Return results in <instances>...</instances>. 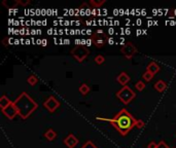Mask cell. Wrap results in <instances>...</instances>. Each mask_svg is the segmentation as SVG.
<instances>
[{
    "instance_id": "1",
    "label": "cell",
    "mask_w": 176,
    "mask_h": 148,
    "mask_svg": "<svg viewBox=\"0 0 176 148\" xmlns=\"http://www.w3.org/2000/svg\"><path fill=\"white\" fill-rule=\"evenodd\" d=\"M97 120L110 123L115 129L119 131L120 134L122 136H126L128 134L130 131L136 126V121H137V120H135L133 115H132L131 113H129L126 109H122L112 118L97 117Z\"/></svg>"
},
{
    "instance_id": "2",
    "label": "cell",
    "mask_w": 176,
    "mask_h": 148,
    "mask_svg": "<svg viewBox=\"0 0 176 148\" xmlns=\"http://www.w3.org/2000/svg\"><path fill=\"white\" fill-rule=\"evenodd\" d=\"M17 110H18L19 115L23 120H26L31 115V113L34 112L37 109V103L29 96L27 93H22L16 101L13 102Z\"/></svg>"
},
{
    "instance_id": "3",
    "label": "cell",
    "mask_w": 176,
    "mask_h": 148,
    "mask_svg": "<svg viewBox=\"0 0 176 148\" xmlns=\"http://www.w3.org/2000/svg\"><path fill=\"white\" fill-rule=\"evenodd\" d=\"M117 98L121 100V102H123L124 104H129L132 100L135 98V93L134 91H132L131 88H129L128 85L123 86V89H121L117 92Z\"/></svg>"
},
{
    "instance_id": "4",
    "label": "cell",
    "mask_w": 176,
    "mask_h": 148,
    "mask_svg": "<svg viewBox=\"0 0 176 148\" xmlns=\"http://www.w3.org/2000/svg\"><path fill=\"white\" fill-rule=\"evenodd\" d=\"M92 42L98 47H102L105 45V43L107 42V35L103 32L102 30H98L96 33L93 34L92 36Z\"/></svg>"
},
{
    "instance_id": "5",
    "label": "cell",
    "mask_w": 176,
    "mask_h": 148,
    "mask_svg": "<svg viewBox=\"0 0 176 148\" xmlns=\"http://www.w3.org/2000/svg\"><path fill=\"white\" fill-rule=\"evenodd\" d=\"M71 54L78 62H82V61L88 57L89 51L82 45H76L75 47L71 51Z\"/></svg>"
},
{
    "instance_id": "6",
    "label": "cell",
    "mask_w": 176,
    "mask_h": 148,
    "mask_svg": "<svg viewBox=\"0 0 176 148\" xmlns=\"http://www.w3.org/2000/svg\"><path fill=\"white\" fill-rule=\"evenodd\" d=\"M43 106H44L50 112H55L58 108H59L60 102L54 97V96H51V97H48L47 100H45V102L43 103Z\"/></svg>"
},
{
    "instance_id": "7",
    "label": "cell",
    "mask_w": 176,
    "mask_h": 148,
    "mask_svg": "<svg viewBox=\"0 0 176 148\" xmlns=\"http://www.w3.org/2000/svg\"><path fill=\"white\" fill-rule=\"evenodd\" d=\"M121 51H122V54L127 58V59H131V58L136 54V47H135L132 43L128 42L123 46L122 49H121Z\"/></svg>"
},
{
    "instance_id": "8",
    "label": "cell",
    "mask_w": 176,
    "mask_h": 148,
    "mask_svg": "<svg viewBox=\"0 0 176 148\" xmlns=\"http://www.w3.org/2000/svg\"><path fill=\"white\" fill-rule=\"evenodd\" d=\"M2 112H3V114L8 118V120H13V118L16 117L17 115H19L18 110H17V108H16V106H14L13 102L11 103L8 107H6L5 109L2 110Z\"/></svg>"
},
{
    "instance_id": "9",
    "label": "cell",
    "mask_w": 176,
    "mask_h": 148,
    "mask_svg": "<svg viewBox=\"0 0 176 148\" xmlns=\"http://www.w3.org/2000/svg\"><path fill=\"white\" fill-rule=\"evenodd\" d=\"M78 143V140H77V138L75 137L74 135H68L67 138L64 139V144L67 146L68 148H74Z\"/></svg>"
},
{
    "instance_id": "10",
    "label": "cell",
    "mask_w": 176,
    "mask_h": 148,
    "mask_svg": "<svg viewBox=\"0 0 176 148\" xmlns=\"http://www.w3.org/2000/svg\"><path fill=\"white\" fill-rule=\"evenodd\" d=\"M117 80L120 85H122L123 86H126V85L130 80V76L126 73V72H122V73H120L119 76L117 77Z\"/></svg>"
},
{
    "instance_id": "11",
    "label": "cell",
    "mask_w": 176,
    "mask_h": 148,
    "mask_svg": "<svg viewBox=\"0 0 176 148\" xmlns=\"http://www.w3.org/2000/svg\"><path fill=\"white\" fill-rule=\"evenodd\" d=\"M146 71L151 72V73L155 75L160 71V66H159L155 62H151V63H149L147 65V67H146Z\"/></svg>"
},
{
    "instance_id": "12",
    "label": "cell",
    "mask_w": 176,
    "mask_h": 148,
    "mask_svg": "<svg viewBox=\"0 0 176 148\" xmlns=\"http://www.w3.org/2000/svg\"><path fill=\"white\" fill-rule=\"evenodd\" d=\"M154 88H155V91H158L159 93H162V92H164V91L166 89L167 85H166L165 81H163V80H158L157 82L155 83Z\"/></svg>"
},
{
    "instance_id": "13",
    "label": "cell",
    "mask_w": 176,
    "mask_h": 148,
    "mask_svg": "<svg viewBox=\"0 0 176 148\" xmlns=\"http://www.w3.org/2000/svg\"><path fill=\"white\" fill-rule=\"evenodd\" d=\"M11 103L13 102H11L6 96H2V97L0 98V108H1V110L5 109L6 107L10 106Z\"/></svg>"
},
{
    "instance_id": "14",
    "label": "cell",
    "mask_w": 176,
    "mask_h": 148,
    "mask_svg": "<svg viewBox=\"0 0 176 148\" xmlns=\"http://www.w3.org/2000/svg\"><path fill=\"white\" fill-rule=\"evenodd\" d=\"M56 136H57V134H56V132H55L54 130H52V129H50V130H48L47 132L44 133V137L48 139V141H53L55 138H56Z\"/></svg>"
},
{
    "instance_id": "15",
    "label": "cell",
    "mask_w": 176,
    "mask_h": 148,
    "mask_svg": "<svg viewBox=\"0 0 176 148\" xmlns=\"http://www.w3.org/2000/svg\"><path fill=\"white\" fill-rule=\"evenodd\" d=\"M79 92L82 95H86L89 92H90V88H89L88 85H86V83H83V85L79 88Z\"/></svg>"
},
{
    "instance_id": "16",
    "label": "cell",
    "mask_w": 176,
    "mask_h": 148,
    "mask_svg": "<svg viewBox=\"0 0 176 148\" xmlns=\"http://www.w3.org/2000/svg\"><path fill=\"white\" fill-rule=\"evenodd\" d=\"M37 81L38 80H37V77L35 76V75H31V76H29L28 79H27V82L30 85H35L37 83Z\"/></svg>"
},
{
    "instance_id": "17",
    "label": "cell",
    "mask_w": 176,
    "mask_h": 148,
    "mask_svg": "<svg viewBox=\"0 0 176 148\" xmlns=\"http://www.w3.org/2000/svg\"><path fill=\"white\" fill-rule=\"evenodd\" d=\"M135 86H136V89H138V91H143L144 89H145V83L143 82V81H137L136 85H135Z\"/></svg>"
},
{
    "instance_id": "18",
    "label": "cell",
    "mask_w": 176,
    "mask_h": 148,
    "mask_svg": "<svg viewBox=\"0 0 176 148\" xmlns=\"http://www.w3.org/2000/svg\"><path fill=\"white\" fill-rule=\"evenodd\" d=\"M152 77H154V74L151 73V72H148V71H146L145 73L143 74L144 80H146V81H151L152 79Z\"/></svg>"
},
{
    "instance_id": "19",
    "label": "cell",
    "mask_w": 176,
    "mask_h": 148,
    "mask_svg": "<svg viewBox=\"0 0 176 148\" xmlns=\"http://www.w3.org/2000/svg\"><path fill=\"white\" fill-rule=\"evenodd\" d=\"M82 148H98V147L93 143V142L88 141V142H86V143L82 145Z\"/></svg>"
},
{
    "instance_id": "20",
    "label": "cell",
    "mask_w": 176,
    "mask_h": 148,
    "mask_svg": "<svg viewBox=\"0 0 176 148\" xmlns=\"http://www.w3.org/2000/svg\"><path fill=\"white\" fill-rule=\"evenodd\" d=\"M105 61V58L103 56H101V55H98V56H96V58H95V62H96L97 64H103Z\"/></svg>"
},
{
    "instance_id": "21",
    "label": "cell",
    "mask_w": 176,
    "mask_h": 148,
    "mask_svg": "<svg viewBox=\"0 0 176 148\" xmlns=\"http://www.w3.org/2000/svg\"><path fill=\"white\" fill-rule=\"evenodd\" d=\"M104 0H101V1H95V0H92V1L90 2V3L92 5H94V6H100V5H102L103 3H104Z\"/></svg>"
},
{
    "instance_id": "22",
    "label": "cell",
    "mask_w": 176,
    "mask_h": 148,
    "mask_svg": "<svg viewBox=\"0 0 176 148\" xmlns=\"http://www.w3.org/2000/svg\"><path fill=\"white\" fill-rule=\"evenodd\" d=\"M135 127H137L138 129H142V127H144V123L142 120H138L137 121H136V126Z\"/></svg>"
},
{
    "instance_id": "23",
    "label": "cell",
    "mask_w": 176,
    "mask_h": 148,
    "mask_svg": "<svg viewBox=\"0 0 176 148\" xmlns=\"http://www.w3.org/2000/svg\"><path fill=\"white\" fill-rule=\"evenodd\" d=\"M157 148H169V146L164 141H161L160 143L158 144V147Z\"/></svg>"
},
{
    "instance_id": "24",
    "label": "cell",
    "mask_w": 176,
    "mask_h": 148,
    "mask_svg": "<svg viewBox=\"0 0 176 148\" xmlns=\"http://www.w3.org/2000/svg\"><path fill=\"white\" fill-rule=\"evenodd\" d=\"M157 147H158V144L155 143V142H151L147 146V148H157Z\"/></svg>"
}]
</instances>
